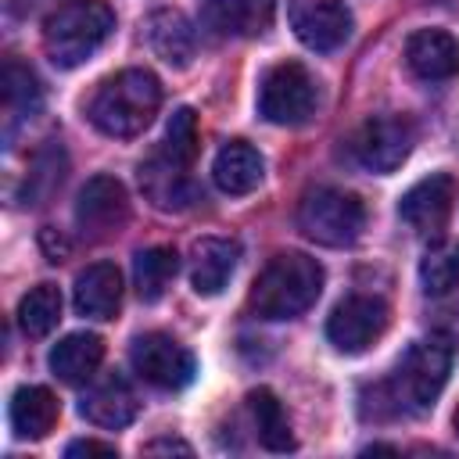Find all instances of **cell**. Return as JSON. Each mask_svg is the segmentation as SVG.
<instances>
[{
  "label": "cell",
  "mask_w": 459,
  "mask_h": 459,
  "mask_svg": "<svg viewBox=\"0 0 459 459\" xmlns=\"http://www.w3.org/2000/svg\"><path fill=\"white\" fill-rule=\"evenodd\" d=\"M57 319H61V294L54 283H39L18 301V326L25 337H47L57 326Z\"/></svg>",
  "instance_id": "obj_25"
},
{
  "label": "cell",
  "mask_w": 459,
  "mask_h": 459,
  "mask_svg": "<svg viewBox=\"0 0 459 459\" xmlns=\"http://www.w3.org/2000/svg\"><path fill=\"white\" fill-rule=\"evenodd\" d=\"M143 39L154 50V57H161L165 65H176V68L190 65L194 50H197V36L179 11H151L143 18Z\"/></svg>",
  "instance_id": "obj_18"
},
{
  "label": "cell",
  "mask_w": 459,
  "mask_h": 459,
  "mask_svg": "<svg viewBox=\"0 0 459 459\" xmlns=\"http://www.w3.org/2000/svg\"><path fill=\"white\" fill-rule=\"evenodd\" d=\"M405 65L423 82H445L459 75V39L445 29H420L405 43Z\"/></svg>",
  "instance_id": "obj_15"
},
{
  "label": "cell",
  "mask_w": 459,
  "mask_h": 459,
  "mask_svg": "<svg viewBox=\"0 0 459 459\" xmlns=\"http://www.w3.org/2000/svg\"><path fill=\"white\" fill-rule=\"evenodd\" d=\"M237 258H240V244L230 240V237H204L194 244V269H190V283L197 294L212 298L219 294L233 269H237Z\"/></svg>",
  "instance_id": "obj_19"
},
{
  "label": "cell",
  "mask_w": 459,
  "mask_h": 459,
  "mask_svg": "<svg viewBox=\"0 0 459 459\" xmlns=\"http://www.w3.org/2000/svg\"><path fill=\"white\" fill-rule=\"evenodd\" d=\"M316 79L301 61H280L258 86V115L273 126H301L316 111Z\"/></svg>",
  "instance_id": "obj_6"
},
{
  "label": "cell",
  "mask_w": 459,
  "mask_h": 459,
  "mask_svg": "<svg viewBox=\"0 0 459 459\" xmlns=\"http://www.w3.org/2000/svg\"><path fill=\"white\" fill-rule=\"evenodd\" d=\"M197 154V115L190 108H179L169 126H165V143H161V158L179 165V169H190Z\"/></svg>",
  "instance_id": "obj_28"
},
{
  "label": "cell",
  "mask_w": 459,
  "mask_h": 459,
  "mask_svg": "<svg viewBox=\"0 0 459 459\" xmlns=\"http://www.w3.org/2000/svg\"><path fill=\"white\" fill-rule=\"evenodd\" d=\"M129 219V194L115 176H93L79 190L75 222L86 237H111Z\"/></svg>",
  "instance_id": "obj_12"
},
{
  "label": "cell",
  "mask_w": 459,
  "mask_h": 459,
  "mask_svg": "<svg viewBox=\"0 0 459 459\" xmlns=\"http://www.w3.org/2000/svg\"><path fill=\"white\" fill-rule=\"evenodd\" d=\"M115 29V11L104 0H68L43 22V50L57 68L90 61Z\"/></svg>",
  "instance_id": "obj_3"
},
{
  "label": "cell",
  "mask_w": 459,
  "mask_h": 459,
  "mask_svg": "<svg viewBox=\"0 0 459 459\" xmlns=\"http://www.w3.org/2000/svg\"><path fill=\"white\" fill-rule=\"evenodd\" d=\"M57 416H61V405H57L50 387L25 384L11 394V430L25 441L47 437L57 427Z\"/></svg>",
  "instance_id": "obj_21"
},
{
  "label": "cell",
  "mask_w": 459,
  "mask_h": 459,
  "mask_svg": "<svg viewBox=\"0 0 459 459\" xmlns=\"http://www.w3.org/2000/svg\"><path fill=\"white\" fill-rule=\"evenodd\" d=\"M39 100H43V93H39L36 72L11 57V61L4 65V108H7V118H11V122H18V118H25V115L32 118V115L39 111Z\"/></svg>",
  "instance_id": "obj_26"
},
{
  "label": "cell",
  "mask_w": 459,
  "mask_h": 459,
  "mask_svg": "<svg viewBox=\"0 0 459 459\" xmlns=\"http://www.w3.org/2000/svg\"><path fill=\"white\" fill-rule=\"evenodd\" d=\"M179 269V255L172 247H147L136 255L133 262V280H136V294L143 301H158L165 294V287L172 283Z\"/></svg>",
  "instance_id": "obj_24"
},
{
  "label": "cell",
  "mask_w": 459,
  "mask_h": 459,
  "mask_svg": "<svg viewBox=\"0 0 459 459\" xmlns=\"http://www.w3.org/2000/svg\"><path fill=\"white\" fill-rule=\"evenodd\" d=\"M129 362H133L136 377L158 391H179L197 373L194 355L169 333H140L129 348Z\"/></svg>",
  "instance_id": "obj_8"
},
{
  "label": "cell",
  "mask_w": 459,
  "mask_h": 459,
  "mask_svg": "<svg viewBox=\"0 0 459 459\" xmlns=\"http://www.w3.org/2000/svg\"><path fill=\"white\" fill-rule=\"evenodd\" d=\"M412 122L405 115H373L351 136V154L369 172H394L412 151Z\"/></svg>",
  "instance_id": "obj_7"
},
{
  "label": "cell",
  "mask_w": 459,
  "mask_h": 459,
  "mask_svg": "<svg viewBox=\"0 0 459 459\" xmlns=\"http://www.w3.org/2000/svg\"><path fill=\"white\" fill-rule=\"evenodd\" d=\"M247 412L255 420V434L269 452H290L294 448V434H290V420L283 412V402L269 391L258 387L247 394Z\"/></svg>",
  "instance_id": "obj_23"
},
{
  "label": "cell",
  "mask_w": 459,
  "mask_h": 459,
  "mask_svg": "<svg viewBox=\"0 0 459 459\" xmlns=\"http://www.w3.org/2000/svg\"><path fill=\"white\" fill-rule=\"evenodd\" d=\"M143 452H147V455H154V452H179V455H190V445H186V441H176V437H158V441L143 445Z\"/></svg>",
  "instance_id": "obj_30"
},
{
  "label": "cell",
  "mask_w": 459,
  "mask_h": 459,
  "mask_svg": "<svg viewBox=\"0 0 459 459\" xmlns=\"http://www.w3.org/2000/svg\"><path fill=\"white\" fill-rule=\"evenodd\" d=\"M452 423H455V434H459V409H455V420Z\"/></svg>",
  "instance_id": "obj_31"
},
{
  "label": "cell",
  "mask_w": 459,
  "mask_h": 459,
  "mask_svg": "<svg viewBox=\"0 0 459 459\" xmlns=\"http://www.w3.org/2000/svg\"><path fill=\"white\" fill-rule=\"evenodd\" d=\"M287 22L294 36L319 54H330L351 36V11L344 0H287Z\"/></svg>",
  "instance_id": "obj_10"
},
{
  "label": "cell",
  "mask_w": 459,
  "mask_h": 459,
  "mask_svg": "<svg viewBox=\"0 0 459 459\" xmlns=\"http://www.w3.org/2000/svg\"><path fill=\"white\" fill-rule=\"evenodd\" d=\"M140 402H136V391L133 384L122 377V373H108L100 380H93L79 402V412L93 423V427H104V430H118L126 423H133Z\"/></svg>",
  "instance_id": "obj_14"
},
{
  "label": "cell",
  "mask_w": 459,
  "mask_h": 459,
  "mask_svg": "<svg viewBox=\"0 0 459 459\" xmlns=\"http://www.w3.org/2000/svg\"><path fill=\"white\" fill-rule=\"evenodd\" d=\"M65 455H118V448L115 445H108V441H93V437H82V441H72L68 448H65Z\"/></svg>",
  "instance_id": "obj_29"
},
{
  "label": "cell",
  "mask_w": 459,
  "mask_h": 459,
  "mask_svg": "<svg viewBox=\"0 0 459 459\" xmlns=\"http://www.w3.org/2000/svg\"><path fill=\"white\" fill-rule=\"evenodd\" d=\"M455 194H459V186H455V179H452L448 172H430L427 179L412 183V186L402 194L398 215H402V222H405L412 233H420V237H437V233L445 230L452 208H455Z\"/></svg>",
  "instance_id": "obj_11"
},
{
  "label": "cell",
  "mask_w": 459,
  "mask_h": 459,
  "mask_svg": "<svg viewBox=\"0 0 459 459\" xmlns=\"http://www.w3.org/2000/svg\"><path fill=\"white\" fill-rule=\"evenodd\" d=\"M323 290V265L301 251H283L251 283V308L262 319H294L316 305Z\"/></svg>",
  "instance_id": "obj_2"
},
{
  "label": "cell",
  "mask_w": 459,
  "mask_h": 459,
  "mask_svg": "<svg viewBox=\"0 0 459 459\" xmlns=\"http://www.w3.org/2000/svg\"><path fill=\"white\" fill-rule=\"evenodd\" d=\"M276 0H201L197 22L208 36H262L273 22Z\"/></svg>",
  "instance_id": "obj_13"
},
{
  "label": "cell",
  "mask_w": 459,
  "mask_h": 459,
  "mask_svg": "<svg viewBox=\"0 0 459 459\" xmlns=\"http://www.w3.org/2000/svg\"><path fill=\"white\" fill-rule=\"evenodd\" d=\"M452 355H455V344L445 330L427 333L423 341H416L405 351L394 377L384 380L394 405H398V416L402 412H420V409L437 402V394L445 391L448 373H452Z\"/></svg>",
  "instance_id": "obj_4"
},
{
  "label": "cell",
  "mask_w": 459,
  "mask_h": 459,
  "mask_svg": "<svg viewBox=\"0 0 459 459\" xmlns=\"http://www.w3.org/2000/svg\"><path fill=\"white\" fill-rule=\"evenodd\" d=\"M75 312L86 319H111L122 305V273L111 262H93L75 276Z\"/></svg>",
  "instance_id": "obj_16"
},
{
  "label": "cell",
  "mask_w": 459,
  "mask_h": 459,
  "mask_svg": "<svg viewBox=\"0 0 459 459\" xmlns=\"http://www.w3.org/2000/svg\"><path fill=\"white\" fill-rule=\"evenodd\" d=\"M161 108V82L147 68H126L111 79H104L93 97L86 100V118L104 133L129 140L151 126V118Z\"/></svg>",
  "instance_id": "obj_1"
},
{
  "label": "cell",
  "mask_w": 459,
  "mask_h": 459,
  "mask_svg": "<svg viewBox=\"0 0 459 459\" xmlns=\"http://www.w3.org/2000/svg\"><path fill=\"white\" fill-rule=\"evenodd\" d=\"M420 287L430 298H441L452 287H459V240H441V244H434L423 255V262H420Z\"/></svg>",
  "instance_id": "obj_27"
},
{
  "label": "cell",
  "mask_w": 459,
  "mask_h": 459,
  "mask_svg": "<svg viewBox=\"0 0 459 459\" xmlns=\"http://www.w3.org/2000/svg\"><path fill=\"white\" fill-rule=\"evenodd\" d=\"M387 319H391V312H387V305L380 298H373V294H351V298H344L330 312L326 337H330V344L337 351L359 355V351H366L387 330Z\"/></svg>",
  "instance_id": "obj_9"
},
{
  "label": "cell",
  "mask_w": 459,
  "mask_h": 459,
  "mask_svg": "<svg viewBox=\"0 0 459 459\" xmlns=\"http://www.w3.org/2000/svg\"><path fill=\"white\" fill-rule=\"evenodd\" d=\"M140 183H143L147 197H151L158 208H165V212H172V208L179 212V208H186V204L197 197V190H194L190 179H186V169L165 161L161 154L151 158V161L140 169Z\"/></svg>",
  "instance_id": "obj_22"
},
{
  "label": "cell",
  "mask_w": 459,
  "mask_h": 459,
  "mask_svg": "<svg viewBox=\"0 0 459 459\" xmlns=\"http://www.w3.org/2000/svg\"><path fill=\"white\" fill-rule=\"evenodd\" d=\"M366 226V204L341 186H316L298 204V230L323 244V247H344L359 240Z\"/></svg>",
  "instance_id": "obj_5"
},
{
  "label": "cell",
  "mask_w": 459,
  "mask_h": 459,
  "mask_svg": "<svg viewBox=\"0 0 459 459\" xmlns=\"http://www.w3.org/2000/svg\"><path fill=\"white\" fill-rule=\"evenodd\" d=\"M265 176V161L258 154V147H251L247 140H230L219 147L215 161H212V179L222 194H251Z\"/></svg>",
  "instance_id": "obj_17"
},
{
  "label": "cell",
  "mask_w": 459,
  "mask_h": 459,
  "mask_svg": "<svg viewBox=\"0 0 459 459\" xmlns=\"http://www.w3.org/2000/svg\"><path fill=\"white\" fill-rule=\"evenodd\" d=\"M100 359H104V341H100L97 333L79 330V333L61 337V341L50 348V359H47V362H50V373H54L57 380L79 387V384H90V380H93Z\"/></svg>",
  "instance_id": "obj_20"
}]
</instances>
